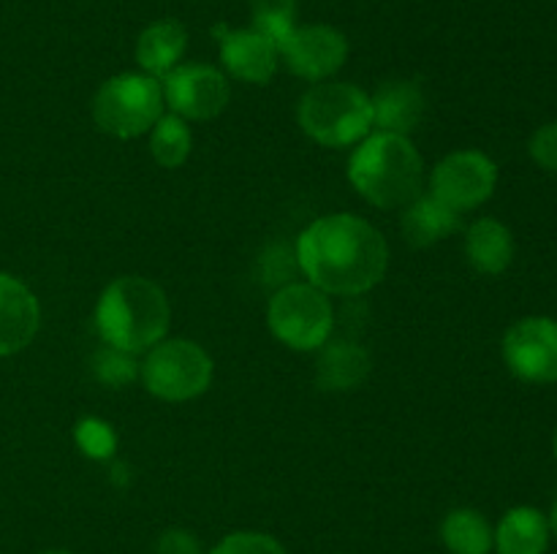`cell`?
<instances>
[{"mask_svg": "<svg viewBox=\"0 0 557 554\" xmlns=\"http://www.w3.org/2000/svg\"><path fill=\"white\" fill-rule=\"evenodd\" d=\"M294 253L308 282L335 297L368 293L389 266L384 234L357 215L319 217L299 234Z\"/></svg>", "mask_w": 557, "mask_h": 554, "instance_id": "6da1fadb", "label": "cell"}, {"mask_svg": "<svg viewBox=\"0 0 557 554\" xmlns=\"http://www.w3.org/2000/svg\"><path fill=\"white\" fill-rule=\"evenodd\" d=\"M169 320L172 307L163 288L139 275L109 282L96 304V329L101 340L134 356L166 340Z\"/></svg>", "mask_w": 557, "mask_h": 554, "instance_id": "7a4b0ae2", "label": "cell"}, {"mask_svg": "<svg viewBox=\"0 0 557 554\" xmlns=\"http://www.w3.org/2000/svg\"><path fill=\"white\" fill-rule=\"evenodd\" d=\"M348 179L359 196L381 210H403L422 196L424 163L408 136H364L348 161Z\"/></svg>", "mask_w": 557, "mask_h": 554, "instance_id": "3957f363", "label": "cell"}, {"mask_svg": "<svg viewBox=\"0 0 557 554\" xmlns=\"http://www.w3.org/2000/svg\"><path fill=\"white\" fill-rule=\"evenodd\" d=\"M299 125L324 147L359 144L373 128L370 96L348 81H315L297 109Z\"/></svg>", "mask_w": 557, "mask_h": 554, "instance_id": "277c9868", "label": "cell"}, {"mask_svg": "<svg viewBox=\"0 0 557 554\" xmlns=\"http://www.w3.org/2000/svg\"><path fill=\"white\" fill-rule=\"evenodd\" d=\"M161 79L150 74H117L98 87L92 98V119L98 128L117 139H136L152 130L163 117Z\"/></svg>", "mask_w": 557, "mask_h": 554, "instance_id": "5b68a950", "label": "cell"}, {"mask_svg": "<svg viewBox=\"0 0 557 554\" xmlns=\"http://www.w3.org/2000/svg\"><path fill=\"white\" fill-rule=\"evenodd\" d=\"M267 324L283 345L294 351H319L335 326L330 293L313 282H288L272 293Z\"/></svg>", "mask_w": 557, "mask_h": 554, "instance_id": "8992f818", "label": "cell"}, {"mask_svg": "<svg viewBox=\"0 0 557 554\" xmlns=\"http://www.w3.org/2000/svg\"><path fill=\"white\" fill-rule=\"evenodd\" d=\"M139 378L145 389L158 400H194L210 389L212 358L199 342L161 340L147 351Z\"/></svg>", "mask_w": 557, "mask_h": 554, "instance_id": "52a82bcc", "label": "cell"}, {"mask_svg": "<svg viewBox=\"0 0 557 554\" xmlns=\"http://www.w3.org/2000/svg\"><path fill=\"white\" fill-rule=\"evenodd\" d=\"M504 362L522 383H557V320L549 315H528L504 335Z\"/></svg>", "mask_w": 557, "mask_h": 554, "instance_id": "ba28073f", "label": "cell"}, {"mask_svg": "<svg viewBox=\"0 0 557 554\" xmlns=\"http://www.w3.org/2000/svg\"><path fill=\"white\" fill-rule=\"evenodd\" d=\"M498 185V166L479 150H460L446 155L430 177V193L455 212L482 206Z\"/></svg>", "mask_w": 557, "mask_h": 554, "instance_id": "9c48e42d", "label": "cell"}, {"mask_svg": "<svg viewBox=\"0 0 557 554\" xmlns=\"http://www.w3.org/2000/svg\"><path fill=\"white\" fill-rule=\"evenodd\" d=\"M163 101L169 103L172 114L188 119H212L226 109L232 98L228 79L218 68L205 63L177 65L161 79Z\"/></svg>", "mask_w": 557, "mask_h": 554, "instance_id": "30bf717a", "label": "cell"}, {"mask_svg": "<svg viewBox=\"0 0 557 554\" xmlns=\"http://www.w3.org/2000/svg\"><path fill=\"white\" fill-rule=\"evenodd\" d=\"M292 74L310 81H324L346 65L348 41L341 30L330 25L294 27L292 36L277 47Z\"/></svg>", "mask_w": 557, "mask_h": 554, "instance_id": "8fae6325", "label": "cell"}, {"mask_svg": "<svg viewBox=\"0 0 557 554\" xmlns=\"http://www.w3.org/2000/svg\"><path fill=\"white\" fill-rule=\"evenodd\" d=\"M41 326L38 299L20 277L0 272V356H14L33 342Z\"/></svg>", "mask_w": 557, "mask_h": 554, "instance_id": "7c38bea8", "label": "cell"}, {"mask_svg": "<svg viewBox=\"0 0 557 554\" xmlns=\"http://www.w3.org/2000/svg\"><path fill=\"white\" fill-rule=\"evenodd\" d=\"M221 63L234 79L267 85L277 68V47L253 27L221 30Z\"/></svg>", "mask_w": 557, "mask_h": 554, "instance_id": "4fadbf2b", "label": "cell"}, {"mask_svg": "<svg viewBox=\"0 0 557 554\" xmlns=\"http://www.w3.org/2000/svg\"><path fill=\"white\" fill-rule=\"evenodd\" d=\"M373 128L408 136L424 117V92L413 79H389L370 96Z\"/></svg>", "mask_w": 557, "mask_h": 554, "instance_id": "5bb4252c", "label": "cell"}, {"mask_svg": "<svg viewBox=\"0 0 557 554\" xmlns=\"http://www.w3.org/2000/svg\"><path fill=\"white\" fill-rule=\"evenodd\" d=\"M315 362V383L324 391H351L368 380L373 358L362 345L348 340H326L319 348Z\"/></svg>", "mask_w": 557, "mask_h": 554, "instance_id": "9a60e30c", "label": "cell"}, {"mask_svg": "<svg viewBox=\"0 0 557 554\" xmlns=\"http://www.w3.org/2000/svg\"><path fill=\"white\" fill-rule=\"evenodd\" d=\"M466 259L476 272L490 277L504 275L515 261V237L506 223L479 217L466 231Z\"/></svg>", "mask_w": 557, "mask_h": 554, "instance_id": "2e32d148", "label": "cell"}, {"mask_svg": "<svg viewBox=\"0 0 557 554\" xmlns=\"http://www.w3.org/2000/svg\"><path fill=\"white\" fill-rule=\"evenodd\" d=\"M553 530L544 511L533 505H517L500 516L495 527V552L498 554H547Z\"/></svg>", "mask_w": 557, "mask_h": 554, "instance_id": "e0dca14e", "label": "cell"}, {"mask_svg": "<svg viewBox=\"0 0 557 554\" xmlns=\"http://www.w3.org/2000/svg\"><path fill=\"white\" fill-rule=\"evenodd\" d=\"M188 47V33L177 20H158L141 30L136 41V63L141 71L156 79H163L169 71H174L183 60Z\"/></svg>", "mask_w": 557, "mask_h": 554, "instance_id": "ac0fdd59", "label": "cell"}, {"mask_svg": "<svg viewBox=\"0 0 557 554\" xmlns=\"http://www.w3.org/2000/svg\"><path fill=\"white\" fill-rule=\"evenodd\" d=\"M400 228L413 248H430L460 228V212L446 206L433 193L417 196L411 204L403 206Z\"/></svg>", "mask_w": 557, "mask_h": 554, "instance_id": "d6986e66", "label": "cell"}, {"mask_svg": "<svg viewBox=\"0 0 557 554\" xmlns=\"http://www.w3.org/2000/svg\"><path fill=\"white\" fill-rule=\"evenodd\" d=\"M441 541L449 554H490L495 546V527L476 508H455L441 521Z\"/></svg>", "mask_w": 557, "mask_h": 554, "instance_id": "ffe728a7", "label": "cell"}, {"mask_svg": "<svg viewBox=\"0 0 557 554\" xmlns=\"http://www.w3.org/2000/svg\"><path fill=\"white\" fill-rule=\"evenodd\" d=\"M194 136H190L188 123L177 114H163L150 130V152L158 166L180 168L190 155Z\"/></svg>", "mask_w": 557, "mask_h": 554, "instance_id": "44dd1931", "label": "cell"}, {"mask_svg": "<svg viewBox=\"0 0 557 554\" xmlns=\"http://www.w3.org/2000/svg\"><path fill=\"white\" fill-rule=\"evenodd\" d=\"M92 375H96L98 383L109 386V389H123L131 386L134 380H139L141 362H136L134 353H125L120 348H112L103 342V348H98L92 353Z\"/></svg>", "mask_w": 557, "mask_h": 554, "instance_id": "7402d4cb", "label": "cell"}, {"mask_svg": "<svg viewBox=\"0 0 557 554\" xmlns=\"http://www.w3.org/2000/svg\"><path fill=\"white\" fill-rule=\"evenodd\" d=\"M253 30L281 47L297 27V0H253Z\"/></svg>", "mask_w": 557, "mask_h": 554, "instance_id": "603a6c76", "label": "cell"}, {"mask_svg": "<svg viewBox=\"0 0 557 554\" xmlns=\"http://www.w3.org/2000/svg\"><path fill=\"white\" fill-rule=\"evenodd\" d=\"M74 438L82 454L90 456V459H112L114 451H117V435H114L112 424H107L103 418H82L74 429Z\"/></svg>", "mask_w": 557, "mask_h": 554, "instance_id": "cb8c5ba5", "label": "cell"}, {"mask_svg": "<svg viewBox=\"0 0 557 554\" xmlns=\"http://www.w3.org/2000/svg\"><path fill=\"white\" fill-rule=\"evenodd\" d=\"M210 554H288L277 538L256 530H239L212 546Z\"/></svg>", "mask_w": 557, "mask_h": 554, "instance_id": "d4e9b609", "label": "cell"}, {"mask_svg": "<svg viewBox=\"0 0 557 554\" xmlns=\"http://www.w3.org/2000/svg\"><path fill=\"white\" fill-rule=\"evenodd\" d=\"M294 266H299L297 253H286V248H270L261 259V280L267 286H288V282H294Z\"/></svg>", "mask_w": 557, "mask_h": 554, "instance_id": "484cf974", "label": "cell"}, {"mask_svg": "<svg viewBox=\"0 0 557 554\" xmlns=\"http://www.w3.org/2000/svg\"><path fill=\"white\" fill-rule=\"evenodd\" d=\"M528 152L544 172L557 174V123H547L531 136Z\"/></svg>", "mask_w": 557, "mask_h": 554, "instance_id": "4316f807", "label": "cell"}, {"mask_svg": "<svg viewBox=\"0 0 557 554\" xmlns=\"http://www.w3.org/2000/svg\"><path fill=\"white\" fill-rule=\"evenodd\" d=\"M156 554H205V552H201V543L194 532L172 527V530L161 532V538H158L156 543Z\"/></svg>", "mask_w": 557, "mask_h": 554, "instance_id": "83f0119b", "label": "cell"}, {"mask_svg": "<svg viewBox=\"0 0 557 554\" xmlns=\"http://www.w3.org/2000/svg\"><path fill=\"white\" fill-rule=\"evenodd\" d=\"M109 481H112L114 487H128V483H131V465H125V462H112V473H109Z\"/></svg>", "mask_w": 557, "mask_h": 554, "instance_id": "f1b7e54d", "label": "cell"}, {"mask_svg": "<svg viewBox=\"0 0 557 554\" xmlns=\"http://www.w3.org/2000/svg\"><path fill=\"white\" fill-rule=\"evenodd\" d=\"M549 530H553V538H557V500H555V505H553V511H549Z\"/></svg>", "mask_w": 557, "mask_h": 554, "instance_id": "f546056e", "label": "cell"}, {"mask_svg": "<svg viewBox=\"0 0 557 554\" xmlns=\"http://www.w3.org/2000/svg\"><path fill=\"white\" fill-rule=\"evenodd\" d=\"M41 554H71V552H63V549H49V552H41Z\"/></svg>", "mask_w": 557, "mask_h": 554, "instance_id": "4dcf8cb0", "label": "cell"}, {"mask_svg": "<svg viewBox=\"0 0 557 554\" xmlns=\"http://www.w3.org/2000/svg\"><path fill=\"white\" fill-rule=\"evenodd\" d=\"M553 451H555V462H557V429H555V443H553Z\"/></svg>", "mask_w": 557, "mask_h": 554, "instance_id": "1f68e13d", "label": "cell"}]
</instances>
